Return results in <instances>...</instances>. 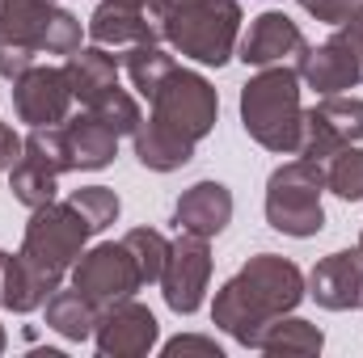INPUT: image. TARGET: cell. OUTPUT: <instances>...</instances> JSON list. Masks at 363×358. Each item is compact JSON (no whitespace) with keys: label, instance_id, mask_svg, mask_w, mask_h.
<instances>
[{"label":"cell","instance_id":"cell-1","mask_svg":"<svg viewBox=\"0 0 363 358\" xmlns=\"http://www.w3.org/2000/svg\"><path fill=\"white\" fill-rule=\"evenodd\" d=\"M93 236V224L68 202H43L30 215L26 241L13 258H4V278H0V304L13 312H34L43 308L64 274L77 266L85 253V241Z\"/></svg>","mask_w":363,"mask_h":358},{"label":"cell","instance_id":"cell-2","mask_svg":"<svg viewBox=\"0 0 363 358\" xmlns=\"http://www.w3.org/2000/svg\"><path fill=\"white\" fill-rule=\"evenodd\" d=\"M148 101L152 114L135 127V156L152 173H174L194 161L199 139H207V131L216 127L220 97L199 72L174 68Z\"/></svg>","mask_w":363,"mask_h":358},{"label":"cell","instance_id":"cell-3","mask_svg":"<svg viewBox=\"0 0 363 358\" xmlns=\"http://www.w3.org/2000/svg\"><path fill=\"white\" fill-rule=\"evenodd\" d=\"M300 299H304L300 266L279 253H258V258H250V266H241L220 287L211 316L228 337H237L241 346H254L258 333L271 321L287 316Z\"/></svg>","mask_w":363,"mask_h":358},{"label":"cell","instance_id":"cell-4","mask_svg":"<svg viewBox=\"0 0 363 358\" xmlns=\"http://www.w3.org/2000/svg\"><path fill=\"white\" fill-rule=\"evenodd\" d=\"M77 55L81 21L55 0H0V76L17 81L38 55Z\"/></svg>","mask_w":363,"mask_h":358},{"label":"cell","instance_id":"cell-5","mask_svg":"<svg viewBox=\"0 0 363 358\" xmlns=\"http://www.w3.org/2000/svg\"><path fill=\"white\" fill-rule=\"evenodd\" d=\"M241 127L250 139H258L267 152L296 156L300 152V72L287 64L262 68L245 89H241Z\"/></svg>","mask_w":363,"mask_h":358},{"label":"cell","instance_id":"cell-6","mask_svg":"<svg viewBox=\"0 0 363 358\" xmlns=\"http://www.w3.org/2000/svg\"><path fill=\"white\" fill-rule=\"evenodd\" d=\"M161 34L182 55L220 68L237 51L241 34V4L237 0H161L157 4Z\"/></svg>","mask_w":363,"mask_h":358},{"label":"cell","instance_id":"cell-7","mask_svg":"<svg viewBox=\"0 0 363 358\" xmlns=\"http://www.w3.org/2000/svg\"><path fill=\"white\" fill-rule=\"evenodd\" d=\"M321 190H325V169L321 161L296 156L287 165H279L267 181V224L283 236L308 241L325 228V207H321Z\"/></svg>","mask_w":363,"mask_h":358},{"label":"cell","instance_id":"cell-8","mask_svg":"<svg viewBox=\"0 0 363 358\" xmlns=\"http://www.w3.org/2000/svg\"><path fill=\"white\" fill-rule=\"evenodd\" d=\"M64 72L72 81V97H81L85 110L101 114L118 135H135L144 114H140L131 93L118 89V64H114V55H106V47H89V51L68 55Z\"/></svg>","mask_w":363,"mask_h":358},{"label":"cell","instance_id":"cell-9","mask_svg":"<svg viewBox=\"0 0 363 358\" xmlns=\"http://www.w3.org/2000/svg\"><path fill=\"white\" fill-rule=\"evenodd\" d=\"M144 282H152V278H148L144 258L135 253V245L127 236L123 241H106V245H97L89 253H81L77 266H72V287L85 299H93L97 308L131 299Z\"/></svg>","mask_w":363,"mask_h":358},{"label":"cell","instance_id":"cell-10","mask_svg":"<svg viewBox=\"0 0 363 358\" xmlns=\"http://www.w3.org/2000/svg\"><path fill=\"white\" fill-rule=\"evenodd\" d=\"M60 173H68V156L60 144V122L55 127H30L26 148L17 156V165L9 169V190L21 207H43L55 198Z\"/></svg>","mask_w":363,"mask_h":358},{"label":"cell","instance_id":"cell-11","mask_svg":"<svg viewBox=\"0 0 363 358\" xmlns=\"http://www.w3.org/2000/svg\"><path fill=\"white\" fill-rule=\"evenodd\" d=\"M363 139V97H342L330 93L321 97L313 110H304V127H300V152L308 161H330L334 152L351 148Z\"/></svg>","mask_w":363,"mask_h":358},{"label":"cell","instance_id":"cell-12","mask_svg":"<svg viewBox=\"0 0 363 358\" xmlns=\"http://www.w3.org/2000/svg\"><path fill=\"white\" fill-rule=\"evenodd\" d=\"M207 278H211V253H207V236H190L182 232L178 245H169V258L161 270V287H165V304L190 316L203 308V295H207Z\"/></svg>","mask_w":363,"mask_h":358},{"label":"cell","instance_id":"cell-13","mask_svg":"<svg viewBox=\"0 0 363 358\" xmlns=\"http://www.w3.org/2000/svg\"><path fill=\"white\" fill-rule=\"evenodd\" d=\"M13 105H17V118L30 122V127H55L68 118V105H72V81L64 68H26L17 81H13Z\"/></svg>","mask_w":363,"mask_h":358},{"label":"cell","instance_id":"cell-14","mask_svg":"<svg viewBox=\"0 0 363 358\" xmlns=\"http://www.w3.org/2000/svg\"><path fill=\"white\" fill-rule=\"evenodd\" d=\"M157 333H161L157 316H152L144 304H135V299H123V304L101 308L97 329H93L97 350H101V354H114V358L148 354V350L157 346Z\"/></svg>","mask_w":363,"mask_h":358},{"label":"cell","instance_id":"cell-15","mask_svg":"<svg viewBox=\"0 0 363 358\" xmlns=\"http://www.w3.org/2000/svg\"><path fill=\"white\" fill-rule=\"evenodd\" d=\"M308 295L325 308V312H351L363 304V253L359 249H342L321 258L308 274Z\"/></svg>","mask_w":363,"mask_h":358},{"label":"cell","instance_id":"cell-16","mask_svg":"<svg viewBox=\"0 0 363 358\" xmlns=\"http://www.w3.org/2000/svg\"><path fill=\"white\" fill-rule=\"evenodd\" d=\"M296 72H300V81L308 89H317L321 97L359 85V59H355V51L347 47L342 34H334L321 47H304L296 55Z\"/></svg>","mask_w":363,"mask_h":358},{"label":"cell","instance_id":"cell-17","mask_svg":"<svg viewBox=\"0 0 363 358\" xmlns=\"http://www.w3.org/2000/svg\"><path fill=\"white\" fill-rule=\"evenodd\" d=\"M60 144L68 156V169H106L118 152V131L101 118V114H77L60 122Z\"/></svg>","mask_w":363,"mask_h":358},{"label":"cell","instance_id":"cell-18","mask_svg":"<svg viewBox=\"0 0 363 358\" xmlns=\"http://www.w3.org/2000/svg\"><path fill=\"white\" fill-rule=\"evenodd\" d=\"M89 38L97 47H144L161 38V21L148 8L135 4H118V0H101L97 13L89 17Z\"/></svg>","mask_w":363,"mask_h":358},{"label":"cell","instance_id":"cell-19","mask_svg":"<svg viewBox=\"0 0 363 358\" xmlns=\"http://www.w3.org/2000/svg\"><path fill=\"white\" fill-rule=\"evenodd\" d=\"M233 219V194L224 181H194L174 207V224L178 232H190V236H220Z\"/></svg>","mask_w":363,"mask_h":358},{"label":"cell","instance_id":"cell-20","mask_svg":"<svg viewBox=\"0 0 363 358\" xmlns=\"http://www.w3.org/2000/svg\"><path fill=\"white\" fill-rule=\"evenodd\" d=\"M304 47H308V42H304L300 25H296L291 17H283V13H262V17H254L250 34L241 38V59L254 64V68H271V64H283V59L300 55Z\"/></svg>","mask_w":363,"mask_h":358},{"label":"cell","instance_id":"cell-21","mask_svg":"<svg viewBox=\"0 0 363 358\" xmlns=\"http://www.w3.org/2000/svg\"><path fill=\"white\" fill-rule=\"evenodd\" d=\"M47 329H55L60 337H68V342H85L93 337V329H97V316H101V308L85 299L77 287L72 291H55L47 304Z\"/></svg>","mask_w":363,"mask_h":358},{"label":"cell","instance_id":"cell-22","mask_svg":"<svg viewBox=\"0 0 363 358\" xmlns=\"http://www.w3.org/2000/svg\"><path fill=\"white\" fill-rule=\"evenodd\" d=\"M321 346H325V333L317 325L300 321V316H279V321H271L258 333V342H254V350H262V354H317Z\"/></svg>","mask_w":363,"mask_h":358},{"label":"cell","instance_id":"cell-23","mask_svg":"<svg viewBox=\"0 0 363 358\" xmlns=\"http://www.w3.org/2000/svg\"><path fill=\"white\" fill-rule=\"evenodd\" d=\"M178 64H174V55H165L157 42H144V47H127V55H123V72H127V81L135 85L140 97H152L157 85L174 72Z\"/></svg>","mask_w":363,"mask_h":358},{"label":"cell","instance_id":"cell-24","mask_svg":"<svg viewBox=\"0 0 363 358\" xmlns=\"http://www.w3.org/2000/svg\"><path fill=\"white\" fill-rule=\"evenodd\" d=\"M325 190H334L338 198L347 202H359L363 198V148H342L330 156V169H325Z\"/></svg>","mask_w":363,"mask_h":358},{"label":"cell","instance_id":"cell-25","mask_svg":"<svg viewBox=\"0 0 363 358\" xmlns=\"http://www.w3.org/2000/svg\"><path fill=\"white\" fill-rule=\"evenodd\" d=\"M72 207H77V211H81V215L93 224V232L110 228V224L118 219V211H123L118 194H114V190H106V185H85V190H72Z\"/></svg>","mask_w":363,"mask_h":358},{"label":"cell","instance_id":"cell-26","mask_svg":"<svg viewBox=\"0 0 363 358\" xmlns=\"http://www.w3.org/2000/svg\"><path fill=\"white\" fill-rule=\"evenodd\" d=\"M296 4H300L304 13H313L317 21H325V25H342L363 0H296Z\"/></svg>","mask_w":363,"mask_h":358},{"label":"cell","instance_id":"cell-27","mask_svg":"<svg viewBox=\"0 0 363 358\" xmlns=\"http://www.w3.org/2000/svg\"><path fill=\"white\" fill-rule=\"evenodd\" d=\"M165 354H207V358H220V346L211 342V337H174V342H165Z\"/></svg>","mask_w":363,"mask_h":358},{"label":"cell","instance_id":"cell-28","mask_svg":"<svg viewBox=\"0 0 363 358\" xmlns=\"http://www.w3.org/2000/svg\"><path fill=\"white\" fill-rule=\"evenodd\" d=\"M342 38H347V47L355 51V59H359V85H363V4L342 21V30H338Z\"/></svg>","mask_w":363,"mask_h":358},{"label":"cell","instance_id":"cell-29","mask_svg":"<svg viewBox=\"0 0 363 358\" xmlns=\"http://www.w3.org/2000/svg\"><path fill=\"white\" fill-rule=\"evenodd\" d=\"M21 148H26V139H17V135H13V127H4V122H0V169H13V165H17V156H21Z\"/></svg>","mask_w":363,"mask_h":358},{"label":"cell","instance_id":"cell-30","mask_svg":"<svg viewBox=\"0 0 363 358\" xmlns=\"http://www.w3.org/2000/svg\"><path fill=\"white\" fill-rule=\"evenodd\" d=\"M4 258H9V253H0V278H4Z\"/></svg>","mask_w":363,"mask_h":358},{"label":"cell","instance_id":"cell-31","mask_svg":"<svg viewBox=\"0 0 363 358\" xmlns=\"http://www.w3.org/2000/svg\"><path fill=\"white\" fill-rule=\"evenodd\" d=\"M0 350H4V333H0Z\"/></svg>","mask_w":363,"mask_h":358},{"label":"cell","instance_id":"cell-32","mask_svg":"<svg viewBox=\"0 0 363 358\" xmlns=\"http://www.w3.org/2000/svg\"><path fill=\"white\" fill-rule=\"evenodd\" d=\"M359 253H363V236H359Z\"/></svg>","mask_w":363,"mask_h":358}]
</instances>
